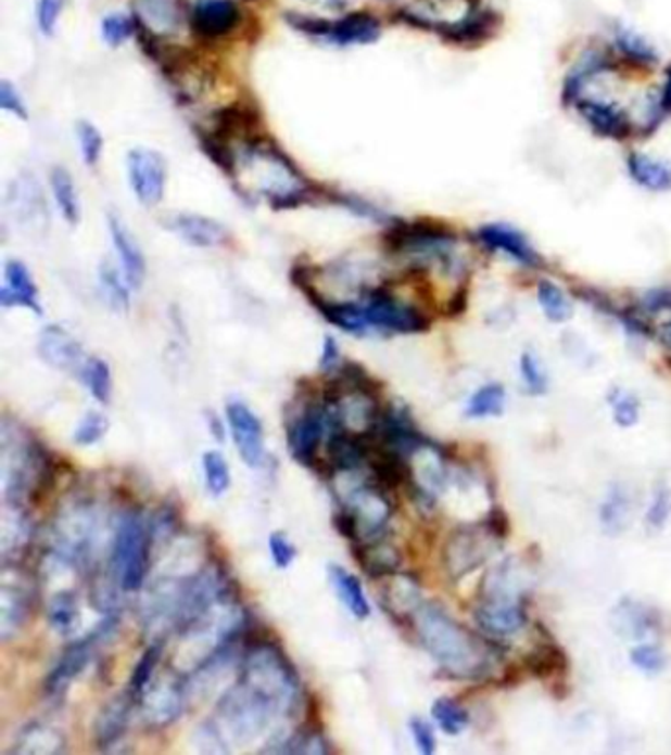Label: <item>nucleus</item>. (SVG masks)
<instances>
[{"instance_id":"nucleus-1","label":"nucleus","mask_w":671,"mask_h":755,"mask_svg":"<svg viewBox=\"0 0 671 755\" xmlns=\"http://www.w3.org/2000/svg\"><path fill=\"white\" fill-rule=\"evenodd\" d=\"M414 624L421 645L441 669L457 679L481 677L489 667V648L438 604H420Z\"/></svg>"},{"instance_id":"nucleus-2","label":"nucleus","mask_w":671,"mask_h":755,"mask_svg":"<svg viewBox=\"0 0 671 755\" xmlns=\"http://www.w3.org/2000/svg\"><path fill=\"white\" fill-rule=\"evenodd\" d=\"M53 469L50 455L21 425H2V488L9 506L24 508L50 490Z\"/></svg>"},{"instance_id":"nucleus-3","label":"nucleus","mask_w":671,"mask_h":755,"mask_svg":"<svg viewBox=\"0 0 671 755\" xmlns=\"http://www.w3.org/2000/svg\"><path fill=\"white\" fill-rule=\"evenodd\" d=\"M280 718H286L280 706L239 677L227 691L220 692L211 720L232 752L235 747H246L261 740Z\"/></svg>"},{"instance_id":"nucleus-4","label":"nucleus","mask_w":671,"mask_h":755,"mask_svg":"<svg viewBox=\"0 0 671 755\" xmlns=\"http://www.w3.org/2000/svg\"><path fill=\"white\" fill-rule=\"evenodd\" d=\"M382 244L390 254L408 256L414 268L426 270L438 266L443 272L459 270L457 236L455 232L433 220H392L389 231L382 234Z\"/></svg>"},{"instance_id":"nucleus-5","label":"nucleus","mask_w":671,"mask_h":755,"mask_svg":"<svg viewBox=\"0 0 671 755\" xmlns=\"http://www.w3.org/2000/svg\"><path fill=\"white\" fill-rule=\"evenodd\" d=\"M239 677L264 692L288 716L300 706V677L283 651L270 641L251 645L241 657Z\"/></svg>"},{"instance_id":"nucleus-6","label":"nucleus","mask_w":671,"mask_h":755,"mask_svg":"<svg viewBox=\"0 0 671 755\" xmlns=\"http://www.w3.org/2000/svg\"><path fill=\"white\" fill-rule=\"evenodd\" d=\"M154 532L138 512L118 520L111 541V577L121 590L137 592L144 587L152 563Z\"/></svg>"},{"instance_id":"nucleus-7","label":"nucleus","mask_w":671,"mask_h":755,"mask_svg":"<svg viewBox=\"0 0 671 755\" xmlns=\"http://www.w3.org/2000/svg\"><path fill=\"white\" fill-rule=\"evenodd\" d=\"M99 537V514L91 503L77 502L62 510L52 525V555L69 568L91 563Z\"/></svg>"},{"instance_id":"nucleus-8","label":"nucleus","mask_w":671,"mask_h":755,"mask_svg":"<svg viewBox=\"0 0 671 755\" xmlns=\"http://www.w3.org/2000/svg\"><path fill=\"white\" fill-rule=\"evenodd\" d=\"M360 305L365 309L370 329L396 335H418L430 329L428 315L416 305L406 304L390 294L387 285H368L360 292Z\"/></svg>"},{"instance_id":"nucleus-9","label":"nucleus","mask_w":671,"mask_h":755,"mask_svg":"<svg viewBox=\"0 0 671 755\" xmlns=\"http://www.w3.org/2000/svg\"><path fill=\"white\" fill-rule=\"evenodd\" d=\"M116 628V614L111 612L94 631L85 636L84 640H77L67 645L62 657L53 665L52 671L46 675L43 691L48 696H62L72 687V682L89 667L93 651L101 641L109 638Z\"/></svg>"},{"instance_id":"nucleus-10","label":"nucleus","mask_w":671,"mask_h":755,"mask_svg":"<svg viewBox=\"0 0 671 755\" xmlns=\"http://www.w3.org/2000/svg\"><path fill=\"white\" fill-rule=\"evenodd\" d=\"M343 510L353 515L357 524V543L380 537L392 515V506L384 494V488L378 486L370 476L368 481L346 488Z\"/></svg>"},{"instance_id":"nucleus-11","label":"nucleus","mask_w":671,"mask_h":755,"mask_svg":"<svg viewBox=\"0 0 671 755\" xmlns=\"http://www.w3.org/2000/svg\"><path fill=\"white\" fill-rule=\"evenodd\" d=\"M573 106L579 118L597 137L622 142L630 135H634L630 108L622 105L619 99H615V94H610V91L583 94L573 103Z\"/></svg>"},{"instance_id":"nucleus-12","label":"nucleus","mask_w":671,"mask_h":755,"mask_svg":"<svg viewBox=\"0 0 671 755\" xmlns=\"http://www.w3.org/2000/svg\"><path fill=\"white\" fill-rule=\"evenodd\" d=\"M126 176L138 203L156 207L166 195L168 162L152 148H132L126 156Z\"/></svg>"},{"instance_id":"nucleus-13","label":"nucleus","mask_w":671,"mask_h":755,"mask_svg":"<svg viewBox=\"0 0 671 755\" xmlns=\"http://www.w3.org/2000/svg\"><path fill=\"white\" fill-rule=\"evenodd\" d=\"M474 239L484 251L503 256L504 260L526 270H537L544 264V258L535 248L534 242L528 239L526 232L510 222L494 220V222L481 225L474 232Z\"/></svg>"},{"instance_id":"nucleus-14","label":"nucleus","mask_w":671,"mask_h":755,"mask_svg":"<svg viewBox=\"0 0 671 755\" xmlns=\"http://www.w3.org/2000/svg\"><path fill=\"white\" fill-rule=\"evenodd\" d=\"M34 585L21 566L7 563L2 571L0 590V636L2 641L16 636L30 618L34 610Z\"/></svg>"},{"instance_id":"nucleus-15","label":"nucleus","mask_w":671,"mask_h":755,"mask_svg":"<svg viewBox=\"0 0 671 755\" xmlns=\"http://www.w3.org/2000/svg\"><path fill=\"white\" fill-rule=\"evenodd\" d=\"M188 684L178 679L176 675H164L148 687V691L140 696V716L148 728H168L178 722L179 716L186 711L188 704Z\"/></svg>"},{"instance_id":"nucleus-16","label":"nucleus","mask_w":671,"mask_h":755,"mask_svg":"<svg viewBox=\"0 0 671 755\" xmlns=\"http://www.w3.org/2000/svg\"><path fill=\"white\" fill-rule=\"evenodd\" d=\"M331 427V413L321 404H307L300 411V415L288 425V445L297 462L304 466H315L317 451L321 447V440L329 435Z\"/></svg>"},{"instance_id":"nucleus-17","label":"nucleus","mask_w":671,"mask_h":755,"mask_svg":"<svg viewBox=\"0 0 671 755\" xmlns=\"http://www.w3.org/2000/svg\"><path fill=\"white\" fill-rule=\"evenodd\" d=\"M227 427L232 443L241 455L242 462L251 469H258L264 462V427L261 418L241 399H232L225 408Z\"/></svg>"},{"instance_id":"nucleus-18","label":"nucleus","mask_w":671,"mask_h":755,"mask_svg":"<svg viewBox=\"0 0 671 755\" xmlns=\"http://www.w3.org/2000/svg\"><path fill=\"white\" fill-rule=\"evenodd\" d=\"M166 227L181 241L195 248H219L231 241V232L219 222L198 213L169 215Z\"/></svg>"},{"instance_id":"nucleus-19","label":"nucleus","mask_w":671,"mask_h":755,"mask_svg":"<svg viewBox=\"0 0 671 755\" xmlns=\"http://www.w3.org/2000/svg\"><path fill=\"white\" fill-rule=\"evenodd\" d=\"M38 355L55 370L74 374H79L87 360L81 343L60 325L43 327L38 338Z\"/></svg>"},{"instance_id":"nucleus-20","label":"nucleus","mask_w":671,"mask_h":755,"mask_svg":"<svg viewBox=\"0 0 671 755\" xmlns=\"http://www.w3.org/2000/svg\"><path fill=\"white\" fill-rule=\"evenodd\" d=\"M263 113L252 101L241 99L231 105L217 108L211 115V132L223 138L225 142H231V138H241V142L261 135Z\"/></svg>"},{"instance_id":"nucleus-21","label":"nucleus","mask_w":671,"mask_h":755,"mask_svg":"<svg viewBox=\"0 0 671 755\" xmlns=\"http://www.w3.org/2000/svg\"><path fill=\"white\" fill-rule=\"evenodd\" d=\"M474 619L493 638H510L526 626L524 609L516 598H486L474 612Z\"/></svg>"},{"instance_id":"nucleus-22","label":"nucleus","mask_w":671,"mask_h":755,"mask_svg":"<svg viewBox=\"0 0 671 755\" xmlns=\"http://www.w3.org/2000/svg\"><path fill=\"white\" fill-rule=\"evenodd\" d=\"M241 22V12L232 0H195L191 9V28L205 40L229 36Z\"/></svg>"},{"instance_id":"nucleus-23","label":"nucleus","mask_w":671,"mask_h":755,"mask_svg":"<svg viewBox=\"0 0 671 755\" xmlns=\"http://www.w3.org/2000/svg\"><path fill=\"white\" fill-rule=\"evenodd\" d=\"M135 703L137 701L132 699V694L126 691L125 694H118L115 699H111L101 708V713L97 714L93 724L94 744L99 745L101 750H113L115 745L125 740Z\"/></svg>"},{"instance_id":"nucleus-24","label":"nucleus","mask_w":671,"mask_h":755,"mask_svg":"<svg viewBox=\"0 0 671 755\" xmlns=\"http://www.w3.org/2000/svg\"><path fill=\"white\" fill-rule=\"evenodd\" d=\"M0 305L2 307H22L31 313L42 317L43 307L40 304L38 285L31 278L28 266L22 260H9L4 264V285L0 290Z\"/></svg>"},{"instance_id":"nucleus-25","label":"nucleus","mask_w":671,"mask_h":755,"mask_svg":"<svg viewBox=\"0 0 671 755\" xmlns=\"http://www.w3.org/2000/svg\"><path fill=\"white\" fill-rule=\"evenodd\" d=\"M630 181L646 193L663 195L671 191V159L650 152L632 150L626 157Z\"/></svg>"},{"instance_id":"nucleus-26","label":"nucleus","mask_w":671,"mask_h":755,"mask_svg":"<svg viewBox=\"0 0 671 755\" xmlns=\"http://www.w3.org/2000/svg\"><path fill=\"white\" fill-rule=\"evenodd\" d=\"M109 234L118 256V266L125 272L126 280L132 285V290H140L147 280L144 252L140 248L137 239L132 236V232L128 231V227H125L123 220L115 215H109Z\"/></svg>"},{"instance_id":"nucleus-27","label":"nucleus","mask_w":671,"mask_h":755,"mask_svg":"<svg viewBox=\"0 0 671 755\" xmlns=\"http://www.w3.org/2000/svg\"><path fill=\"white\" fill-rule=\"evenodd\" d=\"M486 535L472 532V529H461L453 534L450 543L445 547V565L453 577L459 578L467 575L479 563H483L486 556V546H484Z\"/></svg>"},{"instance_id":"nucleus-28","label":"nucleus","mask_w":671,"mask_h":755,"mask_svg":"<svg viewBox=\"0 0 671 755\" xmlns=\"http://www.w3.org/2000/svg\"><path fill=\"white\" fill-rule=\"evenodd\" d=\"M67 750V738L52 724L30 722L22 728L12 742L18 755H55Z\"/></svg>"},{"instance_id":"nucleus-29","label":"nucleus","mask_w":671,"mask_h":755,"mask_svg":"<svg viewBox=\"0 0 671 755\" xmlns=\"http://www.w3.org/2000/svg\"><path fill=\"white\" fill-rule=\"evenodd\" d=\"M137 18L154 36L176 34L183 22L181 0H137Z\"/></svg>"},{"instance_id":"nucleus-30","label":"nucleus","mask_w":671,"mask_h":755,"mask_svg":"<svg viewBox=\"0 0 671 755\" xmlns=\"http://www.w3.org/2000/svg\"><path fill=\"white\" fill-rule=\"evenodd\" d=\"M378 38H380V24L377 18L367 12H355L341 21L331 22V30L326 42L346 48V46L377 42Z\"/></svg>"},{"instance_id":"nucleus-31","label":"nucleus","mask_w":671,"mask_h":755,"mask_svg":"<svg viewBox=\"0 0 671 755\" xmlns=\"http://www.w3.org/2000/svg\"><path fill=\"white\" fill-rule=\"evenodd\" d=\"M355 559H357L358 565L363 566L370 577H389V575H394L400 563H402L398 549L390 546L389 541H384L380 537L355 543Z\"/></svg>"},{"instance_id":"nucleus-32","label":"nucleus","mask_w":671,"mask_h":755,"mask_svg":"<svg viewBox=\"0 0 671 755\" xmlns=\"http://www.w3.org/2000/svg\"><path fill=\"white\" fill-rule=\"evenodd\" d=\"M612 46L626 62L634 65L651 67L660 62V52L656 50V46L644 34L626 24H617V28L612 30Z\"/></svg>"},{"instance_id":"nucleus-33","label":"nucleus","mask_w":671,"mask_h":755,"mask_svg":"<svg viewBox=\"0 0 671 755\" xmlns=\"http://www.w3.org/2000/svg\"><path fill=\"white\" fill-rule=\"evenodd\" d=\"M329 580L336 588L337 597L343 602L353 616L357 619H367L370 616V602H368L367 592L363 588V583L358 580L357 575H353L351 571H346L341 565H329Z\"/></svg>"},{"instance_id":"nucleus-34","label":"nucleus","mask_w":671,"mask_h":755,"mask_svg":"<svg viewBox=\"0 0 671 755\" xmlns=\"http://www.w3.org/2000/svg\"><path fill=\"white\" fill-rule=\"evenodd\" d=\"M50 189H52L55 207L60 210L63 220L75 227L81 219V205H79L75 179L69 174V169H65L63 166H53L52 171H50Z\"/></svg>"},{"instance_id":"nucleus-35","label":"nucleus","mask_w":671,"mask_h":755,"mask_svg":"<svg viewBox=\"0 0 671 755\" xmlns=\"http://www.w3.org/2000/svg\"><path fill=\"white\" fill-rule=\"evenodd\" d=\"M535 299L542 313L552 323H567L573 317V304L561 285L552 280H540L535 285Z\"/></svg>"},{"instance_id":"nucleus-36","label":"nucleus","mask_w":671,"mask_h":755,"mask_svg":"<svg viewBox=\"0 0 671 755\" xmlns=\"http://www.w3.org/2000/svg\"><path fill=\"white\" fill-rule=\"evenodd\" d=\"M99 285L101 294L105 297L106 304L111 305L115 311H128L130 309V292L132 285L126 280L125 272L118 270L115 264L101 263L99 266Z\"/></svg>"},{"instance_id":"nucleus-37","label":"nucleus","mask_w":671,"mask_h":755,"mask_svg":"<svg viewBox=\"0 0 671 755\" xmlns=\"http://www.w3.org/2000/svg\"><path fill=\"white\" fill-rule=\"evenodd\" d=\"M79 619V600L74 590H60L48 602V622L60 636H69Z\"/></svg>"},{"instance_id":"nucleus-38","label":"nucleus","mask_w":671,"mask_h":755,"mask_svg":"<svg viewBox=\"0 0 671 755\" xmlns=\"http://www.w3.org/2000/svg\"><path fill=\"white\" fill-rule=\"evenodd\" d=\"M504 406H506V389H504L503 384L489 382V384L472 392L471 398L467 401L465 413H467V418H472V420H484V418L501 415Z\"/></svg>"},{"instance_id":"nucleus-39","label":"nucleus","mask_w":671,"mask_h":755,"mask_svg":"<svg viewBox=\"0 0 671 755\" xmlns=\"http://www.w3.org/2000/svg\"><path fill=\"white\" fill-rule=\"evenodd\" d=\"M162 653H164V645H162V641H156V643L148 645L144 653L140 655V660L137 661L132 675H130V682H128V692L132 694V699L137 703L140 701V696L148 691V687L156 679Z\"/></svg>"},{"instance_id":"nucleus-40","label":"nucleus","mask_w":671,"mask_h":755,"mask_svg":"<svg viewBox=\"0 0 671 755\" xmlns=\"http://www.w3.org/2000/svg\"><path fill=\"white\" fill-rule=\"evenodd\" d=\"M77 376L84 382L85 388L89 389L93 399L103 406L109 404L111 392H113V378H111V368L103 358L87 357Z\"/></svg>"},{"instance_id":"nucleus-41","label":"nucleus","mask_w":671,"mask_h":755,"mask_svg":"<svg viewBox=\"0 0 671 755\" xmlns=\"http://www.w3.org/2000/svg\"><path fill=\"white\" fill-rule=\"evenodd\" d=\"M198 138H200V146L201 150H203V154L210 157L211 162H213L225 176L235 178L237 171H239V157L232 152L229 142H225L223 138L213 135L211 130H201Z\"/></svg>"},{"instance_id":"nucleus-42","label":"nucleus","mask_w":671,"mask_h":755,"mask_svg":"<svg viewBox=\"0 0 671 755\" xmlns=\"http://www.w3.org/2000/svg\"><path fill=\"white\" fill-rule=\"evenodd\" d=\"M201 469H203L205 486L211 496L219 498L231 488V466L219 451L203 452Z\"/></svg>"},{"instance_id":"nucleus-43","label":"nucleus","mask_w":671,"mask_h":755,"mask_svg":"<svg viewBox=\"0 0 671 755\" xmlns=\"http://www.w3.org/2000/svg\"><path fill=\"white\" fill-rule=\"evenodd\" d=\"M431 716L433 720L438 722L441 730L445 734L457 735L461 734L463 730L467 728L469 724V713L463 708L461 704L453 699H438L433 706H431Z\"/></svg>"},{"instance_id":"nucleus-44","label":"nucleus","mask_w":671,"mask_h":755,"mask_svg":"<svg viewBox=\"0 0 671 755\" xmlns=\"http://www.w3.org/2000/svg\"><path fill=\"white\" fill-rule=\"evenodd\" d=\"M630 500L629 494L622 488H612L607 500L600 508V522L610 534H619L624 524L629 522Z\"/></svg>"},{"instance_id":"nucleus-45","label":"nucleus","mask_w":671,"mask_h":755,"mask_svg":"<svg viewBox=\"0 0 671 755\" xmlns=\"http://www.w3.org/2000/svg\"><path fill=\"white\" fill-rule=\"evenodd\" d=\"M384 602L390 604L392 612H402V614H414L420 609V592L418 587L408 580L406 577L398 578L394 583H390L384 590Z\"/></svg>"},{"instance_id":"nucleus-46","label":"nucleus","mask_w":671,"mask_h":755,"mask_svg":"<svg viewBox=\"0 0 671 755\" xmlns=\"http://www.w3.org/2000/svg\"><path fill=\"white\" fill-rule=\"evenodd\" d=\"M75 135H77V144H79V152H81L85 164L93 168L99 164L103 146H105L101 130L89 120H79L75 125Z\"/></svg>"},{"instance_id":"nucleus-47","label":"nucleus","mask_w":671,"mask_h":755,"mask_svg":"<svg viewBox=\"0 0 671 755\" xmlns=\"http://www.w3.org/2000/svg\"><path fill=\"white\" fill-rule=\"evenodd\" d=\"M327 201H331L333 205H339V207H343V209L351 210L353 215H357L360 219L375 220V222L389 219V215L380 209V207L372 205L370 201L358 197V195H353V193L327 189Z\"/></svg>"},{"instance_id":"nucleus-48","label":"nucleus","mask_w":671,"mask_h":755,"mask_svg":"<svg viewBox=\"0 0 671 755\" xmlns=\"http://www.w3.org/2000/svg\"><path fill=\"white\" fill-rule=\"evenodd\" d=\"M520 378L532 396H542L547 389V372L544 362L534 350H524L520 357Z\"/></svg>"},{"instance_id":"nucleus-49","label":"nucleus","mask_w":671,"mask_h":755,"mask_svg":"<svg viewBox=\"0 0 671 755\" xmlns=\"http://www.w3.org/2000/svg\"><path fill=\"white\" fill-rule=\"evenodd\" d=\"M109 427H111V423L106 420V415H103L101 411H91L77 423L74 431V443L79 447H91L105 437Z\"/></svg>"},{"instance_id":"nucleus-50","label":"nucleus","mask_w":671,"mask_h":755,"mask_svg":"<svg viewBox=\"0 0 671 755\" xmlns=\"http://www.w3.org/2000/svg\"><path fill=\"white\" fill-rule=\"evenodd\" d=\"M528 665L534 675L544 677V675L561 671V667L566 665V655H564V651L557 650L552 643H544L540 650H535L528 657Z\"/></svg>"},{"instance_id":"nucleus-51","label":"nucleus","mask_w":671,"mask_h":755,"mask_svg":"<svg viewBox=\"0 0 671 755\" xmlns=\"http://www.w3.org/2000/svg\"><path fill=\"white\" fill-rule=\"evenodd\" d=\"M610 406H612V415L620 427H632L636 425V421L641 420V401L624 389H619L617 394L610 396Z\"/></svg>"},{"instance_id":"nucleus-52","label":"nucleus","mask_w":671,"mask_h":755,"mask_svg":"<svg viewBox=\"0 0 671 755\" xmlns=\"http://www.w3.org/2000/svg\"><path fill=\"white\" fill-rule=\"evenodd\" d=\"M135 22L125 14H109L101 24V36L111 48H118L135 34Z\"/></svg>"},{"instance_id":"nucleus-53","label":"nucleus","mask_w":671,"mask_h":755,"mask_svg":"<svg viewBox=\"0 0 671 755\" xmlns=\"http://www.w3.org/2000/svg\"><path fill=\"white\" fill-rule=\"evenodd\" d=\"M193 742L198 745V750L205 752V754H231V747L227 745L219 728L211 718L198 726V730L193 734Z\"/></svg>"},{"instance_id":"nucleus-54","label":"nucleus","mask_w":671,"mask_h":755,"mask_svg":"<svg viewBox=\"0 0 671 755\" xmlns=\"http://www.w3.org/2000/svg\"><path fill=\"white\" fill-rule=\"evenodd\" d=\"M630 660L632 663L646 673H658L663 669L666 665V657H663V651L654 645V643H642V645H636L632 653H630Z\"/></svg>"},{"instance_id":"nucleus-55","label":"nucleus","mask_w":671,"mask_h":755,"mask_svg":"<svg viewBox=\"0 0 671 755\" xmlns=\"http://www.w3.org/2000/svg\"><path fill=\"white\" fill-rule=\"evenodd\" d=\"M268 549H270L274 565L278 566V568H288V566L294 563L295 556H297V549H295L294 543L282 532H274L268 537Z\"/></svg>"},{"instance_id":"nucleus-56","label":"nucleus","mask_w":671,"mask_h":755,"mask_svg":"<svg viewBox=\"0 0 671 755\" xmlns=\"http://www.w3.org/2000/svg\"><path fill=\"white\" fill-rule=\"evenodd\" d=\"M0 108L21 120H28V106L24 103L21 91L7 79L0 84Z\"/></svg>"},{"instance_id":"nucleus-57","label":"nucleus","mask_w":671,"mask_h":755,"mask_svg":"<svg viewBox=\"0 0 671 755\" xmlns=\"http://www.w3.org/2000/svg\"><path fill=\"white\" fill-rule=\"evenodd\" d=\"M65 0H38V9H36V18L38 26L46 36H52L55 31V26L60 22V14L63 11Z\"/></svg>"},{"instance_id":"nucleus-58","label":"nucleus","mask_w":671,"mask_h":755,"mask_svg":"<svg viewBox=\"0 0 671 755\" xmlns=\"http://www.w3.org/2000/svg\"><path fill=\"white\" fill-rule=\"evenodd\" d=\"M409 732H412L416 747L420 750L421 754L431 755L435 752V734H433V728H431V724L428 720L412 718L409 720Z\"/></svg>"},{"instance_id":"nucleus-59","label":"nucleus","mask_w":671,"mask_h":755,"mask_svg":"<svg viewBox=\"0 0 671 755\" xmlns=\"http://www.w3.org/2000/svg\"><path fill=\"white\" fill-rule=\"evenodd\" d=\"M341 350H339V345H337L336 336L327 335L324 338V346H321V357H319V370L326 372V374H331V372H337V368L341 367Z\"/></svg>"},{"instance_id":"nucleus-60","label":"nucleus","mask_w":671,"mask_h":755,"mask_svg":"<svg viewBox=\"0 0 671 755\" xmlns=\"http://www.w3.org/2000/svg\"><path fill=\"white\" fill-rule=\"evenodd\" d=\"M670 494L663 492V490H661V492L656 494V498L651 500L650 510H648V515H646V520H648V524H650L651 527H661V525L668 522V517H670Z\"/></svg>"},{"instance_id":"nucleus-61","label":"nucleus","mask_w":671,"mask_h":755,"mask_svg":"<svg viewBox=\"0 0 671 755\" xmlns=\"http://www.w3.org/2000/svg\"><path fill=\"white\" fill-rule=\"evenodd\" d=\"M660 97L663 108L668 111V115H671V65L666 69V77H663V84L660 87Z\"/></svg>"},{"instance_id":"nucleus-62","label":"nucleus","mask_w":671,"mask_h":755,"mask_svg":"<svg viewBox=\"0 0 671 755\" xmlns=\"http://www.w3.org/2000/svg\"><path fill=\"white\" fill-rule=\"evenodd\" d=\"M207 423H210L211 435H213L215 439L219 440V443H223L227 433H225V425H223V421H220L219 415H215V413H207Z\"/></svg>"}]
</instances>
